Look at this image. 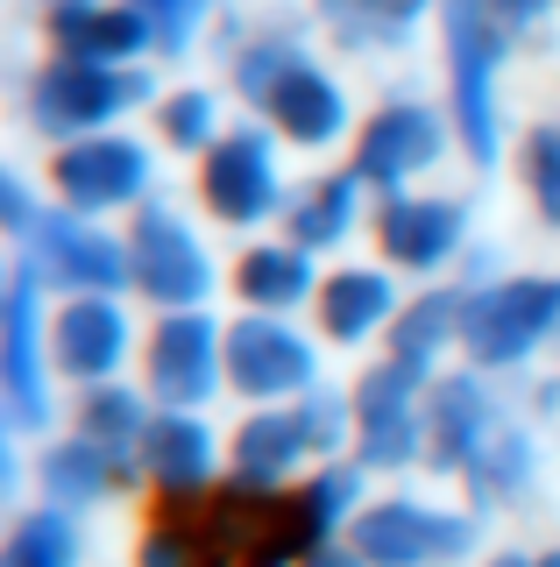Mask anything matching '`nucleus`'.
Listing matches in <instances>:
<instances>
[{"mask_svg": "<svg viewBox=\"0 0 560 567\" xmlns=\"http://www.w3.org/2000/svg\"><path fill=\"white\" fill-rule=\"evenodd\" d=\"M227 369H235L241 390H284V383L305 377V348L277 327H241L227 341Z\"/></svg>", "mask_w": 560, "mask_h": 567, "instance_id": "f257e3e1", "label": "nucleus"}, {"mask_svg": "<svg viewBox=\"0 0 560 567\" xmlns=\"http://www.w3.org/2000/svg\"><path fill=\"white\" fill-rule=\"evenodd\" d=\"M547 312H553V291H547V284H525V291L489 298V306L468 319V341H476V354H518L539 333Z\"/></svg>", "mask_w": 560, "mask_h": 567, "instance_id": "f03ea898", "label": "nucleus"}, {"mask_svg": "<svg viewBox=\"0 0 560 567\" xmlns=\"http://www.w3.org/2000/svg\"><path fill=\"white\" fill-rule=\"evenodd\" d=\"M214 333L199 327V319H178V327H164V341H156V383H164V398L191 404L206 383H214Z\"/></svg>", "mask_w": 560, "mask_h": 567, "instance_id": "7ed1b4c3", "label": "nucleus"}, {"mask_svg": "<svg viewBox=\"0 0 560 567\" xmlns=\"http://www.w3.org/2000/svg\"><path fill=\"white\" fill-rule=\"evenodd\" d=\"M440 546H462V532L418 518V511H376L362 525V554H376V560H418V554H440Z\"/></svg>", "mask_w": 560, "mask_h": 567, "instance_id": "20e7f679", "label": "nucleus"}, {"mask_svg": "<svg viewBox=\"0 0 560 567\" xmlns=\"http://www.w3.org/2000/svg\"><path fill=\"white\" fill-rule=\"evenodd\" d=\"M135 177H143L135 150H107V142H100V150L64 156V192H72V199H85V206H93V199H121Z\"/></svg>", "mask_w": 560, "mask_h": 567, "instance_id": "39448f33", "label": "nucleus"}, {"mask_svg": "<svg viewBox=\"0 0 560 567\" xmlns=\"http://www.w3.org/2000/svg\"><path fill=\"white\" fill-rule=\"evenodd\" d=\"M143 277H149V291L156 298H191L206 284V270H199V256H191V241L185 235H170L164 220L143 235Z\"/></svg>", "mask_w": 560, "mask_h": 567, "instance_id": "423d86ee", "label": "nucleus"}, {"mask_svg": "<svg viewBox=\"0 0 560 567\" xmlns=\"http://www.w3.org/2000/svg\"><path fill=\"white\" fill-rule=\"evenodd\" d=\"M114 348H121V319L107 306H79V312H64V327H58V354L72 369H107L114 362Z\"/></svg>", "mask_w": 560, "mask_h": 567, "instance_id": "0eeeda50", "label": "nucleus"}, {"mask_svg": "<svg viewBox=\"0 0 560 567\" xmlns=\"http://www.w3.org/2000/svg\"><path fill=\"white\" fill-rule=\"evenodd\" d=\"M412 369L418 362H405V369H391V377L370 383V461H391V454L412 447V425H405V377Z\"/></svg>", "mask_w": 560, "mask_h": 567, "instance_id": "6e6552de", "label": "nucleus"}, {"mask_svg": "<svg viewBox=\"0 0 560 567\" xmlns=\"http://www.w3.org/2000/svg\"><path fill=\"white\" fill-rule=\"evenodd\" d=\"M214 199H220V213H256L262 199H270V177H262L256 142H235V150L214 164Z\"/></svg>", "mask_w": 560, "mask_h": 567, "instance_id": "1a4fd4ad", "label": "nucleus"}, {"mask_svg": "<svg viewBox=\"0 0 560 567\" xmlns=\"http://www.w3.org/2000/svg\"><path fill=\"white\" fill-rule=\"evenodd\" d=\"M149 454H156V475H164V483H199V475H206V433H199V425H185V419L156 425Z\"/></svg>", "mask_w": 560, "mask_h": 567, "instance_id": "9d476101", "label": "nucleus"}, {"mask_svg": "<svg viewBox=\"0 0 560 567\" xmlns=\"http://www.w3.org/2000/svg\"><path fill=\"white\" fill-rule=\"evenodd\" d=\"M447 235H454V213H447V206H426V213H391V248H397L405 262H433Z\"/></svg>", "mask_w": 560, "mask_h": 567, "instance_id": "9b49d317", "label": "nucleus"}, {"mask_svg": "<svg viewBox=\"0 0 560 567\" xmlns=\"http://www.w3.org/2000/svg\"><path fill=\"white\" fill-rule=\"evenodd\" d=\"M291 454H299V425H284V419H256L249 433H241V468H249L256 483H262V475H277Z\"/></svg>", "mask_w": 560, "mask_h": 567, "instance_id": "f8f14e48", "label": "nucleus"}, {"mask_svg": "<svg viewBox=\"0 0 560 567\" xmlns=\"http://www.w3.org/2000/svg\"><path fill=\"white\" fill-rule=\"evenodd\" d=\"M433 150V128L418 114H397V121H383L376 142H370V171H397V164H418V156Z\"/></svg>", "mask_w": 560, "mask_h": 567, "instance_id": "ddd939ff", "label": "nucleus"}, {"mask_svg": "<svg viewBox=\"0 0 560 567\" xmlns=\"http://www.w3.org/2000/svg\"><path fill=\"white\" fill-rule=\"evenodd\" d=\"M277 106H284V121L299 135H326V128H334V93H326L320 79H284Z\"/></svg>", "mask_w": 560, "mask_h": 567, "instance_id": "4468645a", "label": "nucleus"}, {"mask_svg": "<svg viewBox=\"0 0 560 567\" xmlns=\"http://www.w3.org/2000/svg\"><path fill=\"white\" fill-rule=\"evenodd\" d=\"M376 312H383V284L376 277H348V284H334V298H326V327L334 333H362Z\"/></svg>", "mask_w": 560, "mask_h": 567, "instance_id": "2eb2a0df", "label": "nucleus"}, {"mask_svg": "<svg viewBox=\"0 0 560 567\" xmlns=\"http://www.w3.org/2000/svg\"><path fill=\"white\" fill-rule=\"evenodd\" d=\"M50 241H58L50 256H58L72 277H93V284H114V277H121V256H114L107 241H93V235H72V227H58Z\"/></svg>", "mask_w": 560, "mask_h": 567, "instance_id": "dca6fc26", "label": "nucleus"}, {"mask_svg": "<svg viewBox=\"0 0 560 567\" xmlns=\"http://www.w3.org/2000/svg\"><path fill=\"white\" fill-rule=\"evenodd\" d=\"M241 284H249V298H262V306H277V298L305 291V262H299V256H256L249 270H241Z\"/></svg>", "mask_w": 560, "mask_h": 567, "instance_id": "f3484780", "label": "nucleus"}, {"mask_svg": "<svg viewBox=\"0 0 560 567\" xmlns=\"http://www.w3.org/2000/svg\"><path fill=\"white\" fill-rule=\"evenodd\" d=\"M64 560H72V539H64V525H50V518H37L8 546V567H64Z\"/></svg>", "mask_w": 560, "mask_h": 567, "instance_id": "a211bd4d", "label": "nucleus"}, {"mask_svg": "<svg viewBox=\"0 0 560 567\" xmlns=\"http://www.w3.org/2000/svg\"><path fill=\"white\" fill-rule=\"evenodd\" d=\"M100 106H114L107 79H79V71H72V79L50 85V114H58V121H85V114H100Z\"/></svg>", "mask_w": 560, "mask_h": 567, "instance_id": "6ab92c4d", "label": "nucleus"}, {"mask_svg": "<svg viewBox=\"0 0 560 567\" xmlns=\"http://www.w3.org/2000/svg\"><path fill=\"white\" fill-rule=\"evenodd\" d=\"M14 398H22V419H37V369H29V298H14Z\"/></svg>", "mask_w": 560, "mask_h": 567, "instance_id": "aec40b11", "label": "nucleus"}, {"mask_svg": "<svg viewBox=\"0 0 560 567\" xmlns=\"http://www.w3.org/2000/svg\"><path fill=\"white\" fill-rule=\"evenodd\" d=\"M107 475H100V461L85 454V447H72V454H58L50 461V489H64V496H93Z\"/></svg>", "mask_w": 560, "mask_h": 567, "instance_id": "412c9836", "label": "nucleus"}, {"mask_svg": "<svg viewBox=\"0 0 560 567\" xmlns=\"http://www.w3.org/2000/svg\"><path fill=\"white\" fill-rule=\"evenodd\" d=\"M64 35H72V43H85V50H128V43H135V22H85V14H72V22H64Z\"/></svg>", "mask_w": 560, "mask_h": 567, "instance_id": "4be33fe9", "label": "nucleus"}, {"mask_svg": "<svg viewBox=\"0 0 560 567\" xmlns=\"http://www.w3.org/2000/svg\"><path fill=\"white\" fill-rule=\"evenodd\" d=\"M93 433H114V440L135 433V404H128V398H100V404H93Z\"/></svg>", "mask_w": 560, "mask_h": 567, "instance_id": "5701e85b", "label": "nucleus"}, {"mask_svg": "<svg viewBox=\"0 0 560 567\" xmlns=\"http://www.w3.org/2000/svg\"><path fill=\"white\" fill-rule=\"evenodd\" d=\"M326 567H348V560H326Z\"/></svg>", "mask_w": 560, "mask_h": 567, "instance_id": "b1692460", "label": "nucleus"}, {"mask_svg": "<svg viewBox=\"0 0 560 567\" xmlns=\"http://www.w3.org/2000/svg\"><path fill=\"white\" fill-rule=\"evenodd\" d=\"M504 567H518V560H504Z\"/></svg>", "mask_w": 560, "mask_h": 567, "instance_id": "393cba45", "label": "nucleus"}, {"mask_svg": "<svg viewBox=\"0 0 560 567\" xmlns=\"http://www.w3.org/2000/svg\"><path fill=\"white\" fill-rule=\"evenodd\" d=\"M553 567H560V560H553Z\"/></svg>", "mask_w": 560, "mask_h": 567, "instance_id": "a878e982", "label": "nucleus"}]
</instances>
